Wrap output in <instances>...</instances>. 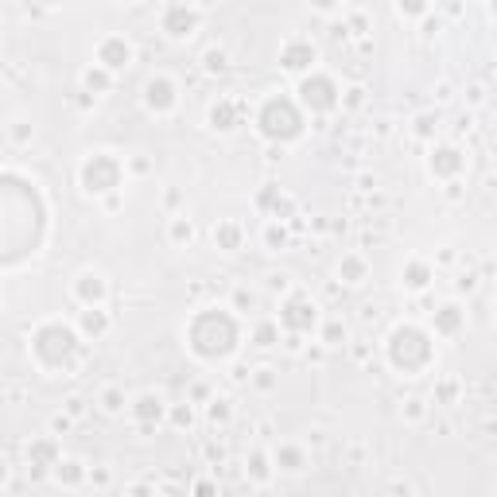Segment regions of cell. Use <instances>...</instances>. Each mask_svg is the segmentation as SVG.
Returning a JSON list of instances; mask_svg holds the SVG:
<instances>
[{"label": "cell", "mask_w": 497, "mask_h": 497, "mask_svg": "<svg viewBox=\"0 0 497 497\" xmlns=\"http://www.w3.org/2000/svg\"><path fill=\"white\" fill-rule=\"evenodd\" d=\"M427 280H432V268H427V264H408V268H404V284L408 288H427Z\"/></svg>", "instance_id": "cell-20"}, {"label": "cell", "mask_w": 497, "mask_h": 497, "mask_svg": "<svg viewBox=\"0 0 497 497\" xmlns=\"http://www.w3.org/2000/svg\"><path fill=\"white\" fill-rule=\"evenodd\" d=\"M74 292H78V300L86 303V307H94V303L105 300V280H102V276H82Z\"/></svg>", "instance_id": "cell-15"}, {"label": "cell", "mask_w": 497, "mask_h": 497, "mask_svg": "<svg viewBox=\"0 0 497 497\" xmlns=\"http://www.w3.org/2000/svg\"><path fill=\"white\" fill-rule=\"evenodd\" d=\"M237 346V322L229 311H198L195 322H190V350L198 358H226Z\"/></svg>", "instance_id": "cell-1"}, {"label": "cell", "mask_w": 497, "mask_h": 497, "mask_svg": "<svg viewBox=\"0 0 497 497\" xmlns=\"http://www.w3.org/2000/svg\"><path fill=\"white\" fill-rule=\"evenodd\" d=\"M338 272H342V280H350V284H358V280L366 276V264H361L358 256H342V268H338Z\"/></svg>", "instance_id": "cell-21"}, {"label": "cell", "mask_w": 497, "mask_h": 497, "mask_svg": "<svg viewBox=\"0 0 497 497\" xmlns=\"http://www.w3.org/2000/svg\"><path fill=\"white\" fill-rule=\"evenodd\" d=\"M86 86L89 89H109V70H86Z\"/></svg>", "instance_id": "cell-26"}, {"label": "cell", "mask_w": 497, "mask_h": 497, "mask_svg": "<svg viewBox=\"0 0 497 497\" xmlns=\"http://www.w3.org/2000/svg\"><path fill=\"white\" fill-rule=\"evenodd\" d=\"M248 474H253L256 482H264V478H268V459H264V454H253V459H248Z\"/></svg>", "instance_id": "cell-25"}, {"label": "cell", "mask_w": 497, "mask_h": 497, "mask_svg": "<svg viewBox=\"0 0 497 497\" xmlns=\"http://www.w3.org/2000/svg\"><path fill=\"white\" fill-rule=\"evenodd\" d=\"M311 4H315V8H322V12H327V8H334L338 0H311Z\"/></svg>", "instance_id": "cell-38"}, {"label": "cell", "mask_w": 497, "mask_h": 497, "mask_svg": "<svg viewBox=\"0 0 497 497\" xmlns=\"http://www.w3.org/2000/svg\"><path fill=\"white\" fill-rule=\"evenodd\" d=\"M171 234H175V241H190V234H195V229H190V222H175V226H171Z\"/></svg>", "instance_id": "cell-30"}, {"label": "cell", "mask_w": 497, "mask_h": 497, "mask_svg": "<svg viewBox=\"0 0 497 497\" xmlns=\"http://www.w3.org/2000/svg\"><path fill=\"white\" fill-rule=\"evenodd\" d=\"M388 358H393L396 369L416 373L432 361V342H427V334L420 327H396L388 334Z\"/></svg>", "instance_id": "cell-2"}, {"label": "cell", "mask_w": 497, "mask_h": 497, "mask_svg": "<svg viewBox=\"0 0 497 497\" xmlns=\"http://www.w3.org/2000/svg\"><path fill=\"white\" fill-rule=\"evenodd\" d=\"M280 62H284V70H307L315 62V47L307 39H292V43L280 51Z\"/></svg>", "instance_id": "cell-12"}, {"label": "cell", "mask_w": 497, "mask_h": 497, "mask_svg": "<svg viewBox=\"0 0 497 497\" xmlns=\"http://www.w3.org/2000/svg\"><path fill=\"white\" fill-rule=\"evenodd\" d=\"M28 462H31V470H36V474L59 466V443H55V439H36V443L28 447Z\"/></svg>", "instance_id": "cell-10"}, {"label": "cell", "mask_w": 497, "mask_h": 497, "mask_svg": "<svg viewBox=\"0 0 497 497\" xmlns=\"http://www.w3.org/2000/svg\"><path fill=\"white\" fill-rule=\"evenodd\" d=\"M315 303L307 300H288L284 307H280V327H288L292 334H303V330H311L315 327Z\"/></svg>", "instance_id": "cell-7"}, {"label": "cell", "mask_w": 497, "mask_h": 497, "mask_svg": "<svg viewBox=\"0 0 497 497\" xmlns=\"http://www.w3.org/2000/svg\"><path fill=\"white\" fill-rule=\"evenodd\" d=\"M4 474H8V470H4V459H0V482H4Z\"/></svg>", "instance_id": "cell-39"}, {"label": "cell", "mask_w": 497, "mask_h": 497, "mask_svg": "<svg viewBox=\"0 0 497 497\" xmlns=\"http://www.w3.org/2000/svg\"><path fill=\"white\" fill-rule=\"evenodd\" d=\"M237 307H253V295H248V292H237Z\"/></svg>", "instance_id": "cell-36"}, {"label": "cell", "mask_w": 497, "mask_h": 497, "mask_svg": "<svg viewBox=\"0 0 497 497\" xmlns=\"http://www.w3.org/2000/svg\"><path fill=\"white\" fill-rule=\"evenodd\" d=\"M300 102L307 105L311 113H327L338 105V86L334 78H327V74H311V78L300 82Z\"/></svg>", "instance_id": "cell-6"}, {"label": "cell", "mask_w": 497, "mask_h": 497, "mask_svg": "<svg viewBox=\"0 0 497 497\" xmlns=\"http://www.w3.org/2000/svg\"><path fill=\"white\" fill-rule=\"evenodd\" d=\"M97 62H102L105 70H121V66L132 62V47L124 43V39L109 36V39H102V47H97Z\"/></svg>", "instance_id": "cell-9"}, {"label": "cell", "mask_w": 497, "mask_h": 497, "mask_svg": "<svg viewBox=\"0 0 497 497\" xmlns=\"http://www.w3.org/2000/svg\"><path fill=\"white\" fill-rule=\"evenodd\" d=\"M256 385H261V388H272V377H268V369H261V377H256Z\"/></svg>", "instance_id": "cell-37"}, {"label": "cell", "mask_w": 497, "mask_h": 497, "mask_svg": "<svg viewBox=\"0 0 497 497\" xmlns=\"http://www.w3.org/2000/svg\"><path fill=\"white\" fill-rule=\"evenodd\" d=\"M105 327H109V319H105V311L97 307V303H94V307H86V311H82V330H86L89 338L105 334Z\"/></svg>", "instance_id": "cell-17"}, {"label": "cell", "mask_w": 497, "mask_h": 497, "mask_svg": "<svg viewBox=\"0 0 497 497\" xmlns=\"http://www.w3.org/2000/svg\"><path fill=\"white\" fill-rule=\"evenodd\" d=\"M276 338H280L276 322H261V327H256V346H272Z\"/></svg>", "instance_id": "cell-24"}, {"label": "cell", "mask_w": 497, "mask_h": 497, "mask_svg": "<svg viewBox=\"0 0 497 497\" xmlns=\"http://www.w3.org/2000/svg\"><path fill=\"white\" fill-rule=\"evenodd\" d=\"M284 241H288L284 226H268V245H284Z\"/></svg>", "instance_id": "cell-31"}, {"label": "cell", "mask_w": 497, "mask_h": 497, "mask_svg": "<svg viewBox=\"0 0 497 497\" xmlns=\"http://www.w3.org/2000/svg\"><path fill=\"white\" fill-rule=\"evenodd\" d=\"M459 327H462V311L454 307V303H447V307L435 311V330L439 334H454Z\"/></svg>", "instance_id": "cell-16"}, {"label": "cell", "mask_w": 497, "mask_h": 497, "mask_svg": "<svg viewBox=\"0 0 497 497\" xmlns=\"http://www.w3.org/2000/svg\"><path fill=\"white\" fill-rule=\"evenodd\" d=\"M59 482H66V486H78V482H82V462H74V459L59 462Z\"/></svg>", "instance_id": "cell-23"}, {"label": "cell", "mask_w": 497, "mask_h": 497, "mask_svg": "<svg viewBox=\"0 0 497 497\" xmlns=\"http://www.w3.org/2000/svg\"><path fill=\"white\" fill-rule=\"evenodd\" d=\"M132 416H136L140 424H155V420L163 416V400H160V396H152V393L136 396V404H132Z\"/></svg>", "instance_id": "cell-14"}, {"label": "cell", "mask_w": 497, "mask_h": 497, "mask_svg": "<svg viewBox=\"0 0 497 497\" xmlns=\"http://www.w3.org/2000/svg\"><path fill=\"white\" fill-rule=\"evenodd\" d=\"M117 183H121V163L113 160V155L97 152L82 163V187H86L89 195H105V190H113Z\"/></svg>", "instance_id": "cell-5"}, {"label": "cell", "mask_w": 497, "mask_h": 497, "mask_svg": "<svg viewBox=\"0 0 497 497\" xmlns=\"http://www.w3.org/2000/svg\"><path fill=\"white\" fill-rule=\"evenodd\" d=\"M31 350H36V358L43 361V366L59 369V366H66V361L74 358V350H78V334H74L66 322H47V327L36 330Z\"/></svg>", "instance_id": "cell-3"}, {"label": "cell", "mask_w": 497, "mask_h": 497, "mask_svg": "<svg viewBox=\"0 0 497 497\" xmlns=\"http://www.w3.org/2000/svg\"><path fill=\"white\" fill-rule=\"evenodd\" d=\"M432 171L435 175H459L462 171V152L459 148H435L432 152Z\"/></svg>", "instance_id": "cell-13"}, {"label": "cell", "mask_w": 497, "mask_h": 497, "mask_svg": "<svg viewBox=\"0 0 497 497\" xmlns=\"http://www.w3.org/2000/svg\"><path fill=\"white\" fill-rule=\"evenodd\" d=\"M276 462L284 470H300L303 466V451H295V447H280L276 451Z\"/></svg>", "instance_id": "cell-22"}, {"label": "cell", "mask_w": 497, "mask_h": 497, "mask_svg": "<svg viewBox=\"0 0 497 497\" xmlns=\"http://www.w3.org/2000/svg\"><path fill=\"white\" fill-rule=\"evenodd\" d=\"M214 241L222 248H241V229H237L234 222H222V226L214 229Z\"/></svg>", "instance_id": "cell-19"}, {"label": "cell", "mask_w": 497, "mask_h": 497, "mask_svg": "<svg viewBox=\"0 0 497 497\" xmlns=\"http://www.w3.org/2000/svg\"><path fill=\"white\" fill-rule=\"evenodd\" d=\"M256 124H261V132L268 140H276V144L295 140L303 132V117L288 97H268V102L261 105V113H256Z\"/></svg>", "instance_id": "cell-4"}, {"label": "cell", "mask_w": 497, "mask_h": 497, "mask_svg": "<svg viewBox=\"0 0 497 497\" xmlns=\"http://www.w3.org/2000/svg\"><path fill=\"white\" fill-rule=\"evenodd\" d=\"M206 66H210V70H222V66H226V55H222V51H210V55H206Z\"/></svg>", "instance_id": "cell-32"}, {"label": "cell", "mask_w": 497, "mask_h": 497, "mask_svg": "<svg viewBox=\"0 0 497 497\" xmlns=\"http://www.w3.org/2000/svg\"><path fill=\"white\" fill-rule=\"evenodd\" d=\"M121 404H124V396L117 388H109V393H105V412H121Z\"/></svg>", "instance_id": "cell-28"}, {"label": "cell", "mask_w": 497, "mask_h": 497, "mask_svg": "<svg viewBox=\"0 0 497 497\" xmlns=\"http://www.w3.org/2000/svg\"><path fill=\"white\" fill-rule=\"evenodd\" d=\"M338 338H346V330H342V327H338V322H330V327H327V342H330V346H334V342H338Z\"/></svg>", "instance_id": "cell-33"}, {"label": "cell", "mask_w": 497, "mask_h": 497, "mask_svg": "<svg viewBox=\"0 0 497 497\" xmlns=\"http://www.w3.org/2000/svg\"><path fill=\"white\" fill-rule=\"evenodd\" d=\"M144 102H148V109L168 113L171 105H175V86H171L168 78H152V82L144 86Z\"/></svg>", "instance_id": "cell-11"}, {"label": "cell", "mask_w": 497, "mask_h": 497, "mask_svg": "<svg viewBox=\"0 0 497 497\" xmlns=\"http://www.w3.org/2000/svg\"><path fill=\"white\" fill-rule=\"evenodd\" d=\"M427 8V0H400V12H408V16H420Z\"/></svg>", "instance_id": "cell-29"}, {"label": "cell", "mask_w": 497, "mask_h": 497, "mask_svg": "<svg viewBox=\"0 0 497 497\" xmlns=\"http://www.w3.org/2000/svg\"><path fill=\"white\" fill-rule=\"evenodd\" d=\"M210 124H214V129H222V132H229V129L237 124V109H234L229 102H218V105L210 109Z\"/></svg>", "instance_id": "cell-18"}, {"label": "cell", "mask_w": 497, "mask_h": 497, "mask_svg": "<svg viewBox=\"0 0 497 497\" xmlns=\"http://www.w3.org/2000/svg\"><path fill=\"white\" fill-rule=\"evenodd\" d=\"M195 28H198V12H195L190 4H171L168 12H163V31H168V36L183 39V36H190Z\"/></svg>", "instance_id": "cell-8"}, {"label": "cell", "mask_w": 497, "mask_h": 497, "mask_svg": "<svg viewBox=\"0 0 497 497\" xmlns=\"http://www.w3.org/2000/svg\"><path fill=\"white\" fill-rule=\"evenodd\" d=\"M210 420H214V424H226V420H229V404L226 400H214L210 404Z\"/></svg>", "instance_id": "cell-27"}, {"label": "cell", "mask_w": 497, "mask_h": 497, "mask_svg": "<svg viewBox=\"0 0 497 497\" xmlns=\"http://www.w3.org/2000/svg\"><path fill=\"white\" fill-rule=\"evenodd\" d=\"M175 424L179 427H190V408H175Z\"/></svg>", "instance_id": "cell-35"}, {"label": "cell", "mask_w": 497, "mask_h": 497, "mask_svg": "<svg viewBox=\"0 0 497 497\" xmlns=\"http://www.w3.org/2000/svg\"><path fill=\"white\" fill-rule=\"evenodd\" d=\"M432 129H435L432 117H420V121H416V132H420V136H432Z\"/></svg>", "instance_id": "cell-34"}]
</instances>
